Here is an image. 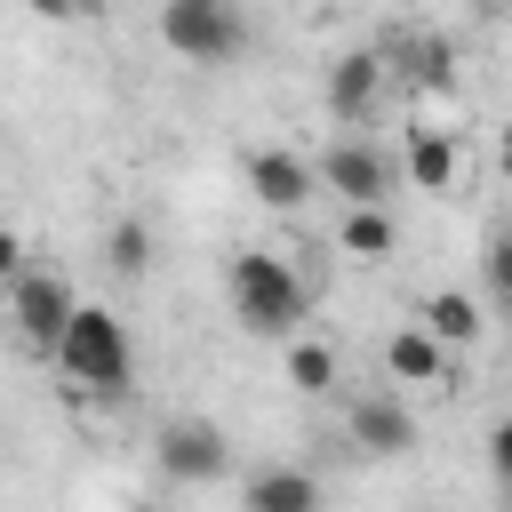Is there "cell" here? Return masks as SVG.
<instances>
[{
  "label": "cell",
  "mask_w": 512,
  "mask_h": 512,
  "mask_svg": "<svg viewBox=\"0 0 512 512\" xmlns=\"http://www.w3.org/2000/svg\"><path fill=\"white\" fill-rule=\"evenodd\" d=\"M72 280L64 272H40V264H24L16 280H8V320H16V336L32 344V352H56V336H64V320H72Z\"/></svg>",
  "instance_id": "8992f818"
},
{
  "label": "cell",
  "mask_w": 512,
  "mask_h": 512,
  "mask_svg": "<svg viewBox=\"0 0 512 512\" xmlns=\"http://www.w3.org/2000/svg\"><path fill=\"white\" fill-rule=\"evenodd\" d=\"M480 280H488V296H480V312L496 320V312L512 304V248H504V240H488V248H480Z\"/></svg>",
  "instance_id": "e0dca14e"
},
{
  "label": "cell",
  "mask_w": 512,
  "mask_h": 512,
  "mask_svg": "<svg viewBox=\"0 0 512 512\" xmlns=\"http://www.w3.org/2000/svg\"><path fill=\"white\" fill-rule=\"evenodd\" d=\"M344 440H352L360 456H384V464H392V456L416 448V416H408V400L384 384V392H360V400L344 408Z\"/></svg>",
  "instance_id": "52a82bcc"
},
{
  "label": "cell",
  "mask_w": 512,
  "mask_h": 512,
  "mask_svg": "<svg viewBox=\"0 0 512 512\" xmlns=\"http://www.w3.org/2000/svg\"><path fill=\"white\" fill-rule=\"evenodd\" d=\"M312 184H328L344 208H384V200H392V184H400V168H392V152H384V144H368V136H336V144L320 152Z\"/></svg>",
  "instance_id": "277c9868"
},
{
  "label": "cell",
  "mask_w": 512,
  "mask_h": 512,
  "mask_svg": "<svg viewBox=\"0 0 512 512\" xmlns=\"http://www.w3.org/2000/svg\"><path fill=\"white\" fill-rule=\"evenodd\" d=\"M224 288H232V312H240V328L248 336H296L304 328V280L272 256V248H240L232 264H224Z\"/></svg>",
  "instance_id": "6da1fadb"
},
{
  "label": "cell",
  "mask_w": 512,
  "mask_h": 512,
  "mask_svg": "<svg viewBox=\"0 0 512 512\" xmlns=\"http://www.w3.org/2000/svg\"><path fill=\"white\" fill-rule=\"evenodd\" d=\"M384 72H392L384 48H344V56L328 64V112H336L344 128H360V120L384 104Z\"/></svg>",
  "instance_id": "ba28073f"
},
{
  "label": "cell",
  "mask_w": 512,
  "mask_h": 512,
  "mask_svg": "<svg viewBox=\"0 0 512 512\" xmlns=\"http://www.w3.org/2000/svg\"><path fill=\"white\" fill-rule=\"evenodd\" d=\"M400 168H408V184H416V192H432V200H448V192L464 184V152H456V136H448V128H432V120H416V128H408V160H400Z\"/></svg>",
  "instance_id": "30bf717a"
},
{
  "label": "cell",
  "mask_w": 512,
  "mask_h": 512,
  "mask_svg": "<svg viewBox=\"0 0 512 512\" xmlns=\"http://www.w3.org/2000/svg\"><path fill=\"white\" fill-rule=\"evenodd\" d=\"M384 376H392V384H440V376L456 384L448 352H440L424 328H392V336H384Z\"/></svg>",
  "instance_id": "4fadbf2b"
},
{
  "label": "cell",
  "mask_w": 512,
  "mask_h": 512,
  "mask_svg": "<svg viewBox=\"0 0 512 512\" xmlns=\"http://www.w3.org/2000/svg\"><path fill=\"white\" fill-rule=\"evenodd\" d=\"M288 384L296 392H336V352L320 336H288Z\"/></svg>",
  "instance_id": "9a60e30c"
},
{
  "label": "cell",
  "mask_w": 512,
  "mask_h": 512,
  "mask_svg": "<svg viewBox=\"0 0 512 512\" xmlns=\"http://www.w3.org/2000/svg\"><path fill=\"white\" fill-rule=\"evenodd\" d=\"M56 368H64L72 384H88V392H128L136 352H128L120 312H104V304H72V320H64V336H56Z\"/></svg>",
  "instance_id": "7a4b0ae2"
},
{
  "label": "cell",
  "mask_w": 512,
  "mask_h": 512,
  "mask_svg": "<svg viewBox=\"0 0 512 512\" xmlns=\"http://www.w3.org/2000/svg\"><path fill=\"white\" fill-rule=\"evenodd\" d=\"M440 352H464V344H480L488 336V312H480V296L472 288H440L432 304H424V320H416Z\"/></svg>",
  "instance_id": "7c38bea8"
},
{
  "label": "cell",
  "mask_w": 512,
  "mask_h": 512,
  "mask_svg": "<svg viewBox=\"0 0 512 512\" xmlns=\"http://www.w3.org/2000/svg\"><path fill=\"white\" fill-rule=\"evenodd\" d=\"M104 264H112V272H128V280H136V272H152V224L120 216V224L104 232Z\"/></svg>",
  "instance_id": "2e32d148"
},
{
  "label": "cell",
  "mask_w": 512,
  "mask_h": 512,
  "mask_svg": "<svg viewBox=\"0 0 512 512\" xmlns=\"http://www.w3.org/2000/svg\"><path fill=\"white\" fill-rule=\"evenodd\" d=\"M16 272H24V240L0 224V280H16Z\"/></svg>",
  "instance_id": "ac0fdd59"
},
{
  "label": "cell",
  "mask_w": 512,
  "mask_h": 512,
  "mask_svg": "<svg viewBox=\"0 0 512 512\" xmlns=\"http://www.w3.org/2000/svg\"><path fill=\"white\" fill-rule=\"evenodd\" d=\"M240 504L248 512H328V488L304 472V464H256L240 480Z\"/></svg>",
  "instance_id": "9c48e42d"
},
{
  "label": "cell",
  "mask_w": 512,
  "mask_h": 512,
  "mask_svg": "<svg viewBox=\"0 0 512 512\" xmlns=\"http://www.w3.org/2000/svg\"><path fill=\"white\" fill-rule=\"evenodd\" d=\"M336 248H344L352 264H384V256L400 248V224H392V208H344V224H336Z\"/></svg>",
  "instance_id": "5bb4252c"
},
{
  "label": "cell",
  "mask_w": 512,
  "mask_h": 512,
  "mask_svg": "<svg viewBox=\"0 0 512 512\" xmlns=\"http://www.w3.org/2000/svg\"><path fill=\"white\" fill-rule=\"evenodd\" d=\"M160 40L184 56V64H232L248 48V16L224 8V0H168L160 8Z\"/></svg>",
  "instance_id": "3957f363"
},
{
  "label": "cell",
  "mask_w": 512,
  "mask_h": 512,
  "mask_svg": "<svg viewBox=\"0 0 512 512\" xmlns=\"http://www.w3.org/2000/svg\"><path fill=\"white\" fill-rule=\"evenodd\" d=\"M144 512H160V504H144Z\"/></svg>",
  "instance_id": "d6986e66"
},
{
  "label": "cell",
  "mask_w": 512,
  "mask_h": 512,
  "mask_svg": "<svg viewBox=\"0 0 512 512\" xmlns=\"http://www.w3.org/2000/svg\"><path fill=\"white\" fill-rule=\"evenodd\" d=\"M248 192H256L264 208H280V216H288V208H304L320 184H312V160H296V152H272V144H264V152H248Z\"/></svg>",
  "instance_id": "8fae6325"
},
{
  "label": "cell",
  "mask_w": 512,
  "mask_h": 512,
  "mask_svg": "<svg viewBox=\"0 0 512 512\" xmlns=\"http://www.w3.org/2000/svg\"><path fill=\"white\" fill-rule=\"evenodd\" d=\"M152 464H160L168 480H184V488H208V480L232 472V440H224V424H208V416H168V424L152 432Z\"/></svg>",
  "instance_id": "5b68a950"
}]
</instances>
